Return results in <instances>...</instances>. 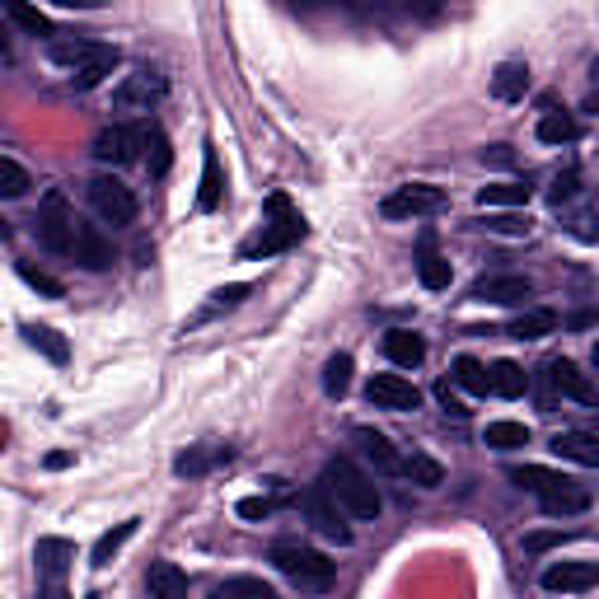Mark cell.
Wrapping results in <instances>:
<instances>
[{
  "instance_id": "484cf974",
  "label": "cell",
  "mask_w": 599,
  "mask_h": 599,
  "mask_svg": "<svg viewBox=\"0 0 599 599\" xmlns=\"http://www.w3.org/2000/svg\"><path fill=\"white\" fill-rule=\"evenodd\" d=\"M211 599H281V595L262 576H230V581H220L211 590Z\"/></svg>"
},
{
  "instance_id": "7402d4cb",
  "label": "cell",
  "mask_w": 599,
  "mask_h": 599,
  "mask_svg": "<svg viewBox=\"0 0 599 599\" xmlns=\"http://www.w3.org/2000/svg\"><path fill=\"white\" fill-rule=\"evenodd\" d=\"M552 450L571 463H586V469H599V436L590 431H558L552 436Z\"/></svg>"
},
{
  "instance_id": "7dc6e473",
  "label": "cell",
  "mask_w": 599,
  "mask_h": 599,
  "mask_svg": "<svg viewBox=\"0 0 599 599\" xmlns=\"http://www.w3.org/2000/svg\"><path fill=\"white\" fill-rule=\"evenodd\" d=\"M516 154H510V146H487L482 150V164H510Z\"/></svg>"
},
{
  "instance_id": "4316f807",
  "label": "cell",
  "mask_w": 599,
  "mask_h": 599,
  "mask_svg": "<svg viewBox=\"0 0 599 599\" xmlns=\"http://www.w3.org/2000/svg\"><path fill=\"white\" fill-rule=\"evenodd\" d=\"M576 137H581V122H576L571 113H562V108H548V113L539 118V141L543 146H571Z\"/></svg>"
},
{
  "instance_id": "74e56055",
  "label": "cell",
  "mask_w": 599,
  "mask_h": 599,
  "mask_svg": "<svg viewBox=\"0 0 599 599\" xmlns=\"http://www.w3.org/2000/svg\"><path fill=\"white\" fill-rule=\"evenodd\" d=\"M351 357L347 351H338V357H328V366H323V393L328 398H347V389H351Z\"/></svg>"
},
{
  "instance_id": "603a6c76",
  "label": "cell",
  "mask_w": 599,
  "mask_h": 599,
  "mask_svg": "<svg viewBox=\"0 0 599 599\" xmlns=\"http://www.w3.org/2000/svg\"><path fill=\"white\" fill-rule=\"evenodd\" d=\"M226 202V173H220V154L216 146H207L202 154V192H197V211H216Z\"/></svg>"
},
{
  "instance_id": "8992f818",
  "label": "cell",
  "mask_w": 599,
  "mask_h": 599,
  "mask_svg": "<svg viewBox=\"0 0 599 599\" xmlns=\"http://www.w3.org/2000/svg\"><path fill=\"white\" fill-rule=\"evenodd\" d=\"M90 207L108 220V226H131V220H137V192L118 183L113 173H99V179H90Z\"/></svg>"
},
{
  "instance_id": "277c9868",
  "label": "cell",
  "mask_w": 599,
  "mask_h": 599,
  "mask_svg": "<svg viewBox=\"0 0 599 599\" xmlns=\"http://www.w3.org/2000/svg\"><path fill=\"white\" fill-rule=\"evenodd\" d=\"M38 243L48 253H71L76 249V226H80V216L71 211V202H66V192L52 188L48 197H42V207H38Z\"/></svg>"
},
{
  "instance_id": "7a4b0ae2",
  "label": "cell",
  "mask_w": 599,
  "mask_h": 599,
  "mask_svg": "<svg viewBox=\"0 0 599 599\" xmlns=\"http://www.w3.org/2000/svg\"><path fill=\"white\" fill-rule=\"evenodd\" d=\"M305 230H309V226H305V216L291 207V197L272 192L268 207H262L258 234L239 243V258H272V253H286V249H296V243L305 239Z\"/></svg>"
},
{
  "instance_id": "1f68e13d",
  "label": "cell",
  "mask_w": 599,
  "mask_h": 599,
  "mask_svg": "<svg viewBox=\"0 0 599 599\" xmlns=\"http://www.w3.org/2000/svg\"><path fill=\"white\" fill-rule=\"evenodd\" d=\"M487 380H492V393H501V398H520L529 389V375L516 361H497L492 370H487Z\"/></svg>"
},
{
  "instance_id": "ee69618b",
  "label": "cell",
  "mask_w": 599,
  "mask_h": 599,
  "mask_svg": "<svg viewBox=\"0 0 599 599\" xmlns=\"http://www.w3.org/2000/svg\"><path fill=\"white\" fill-rule=\"evenodd\" d=\"M436 398H440V408H446V417H455V421H463V417H469V412H463V403H459V398L450 393V385H440V389H436Z\"/></svg>"
},
{
  "instance_id": "30bf717a",
  "label": "cell",
  "mask_w": 599,
  "mask_h": 599,
  "mask_svg": "<svg viewBox=\"0 0 599 599\" xmlns=\"http://www.w3.org/2000/svg\"><path fill=\"white\" fill-rule=\"evenodd\" d=\"M366 398L375 408H385V412H412L421 403L417 385L403 380V375H375V380L366 385Z\"/></svg>"
},
{
  "instance_id": "681fc988",
  "label": "cell",
  "mask_w": 599,
  "mask_h": 599,
  "mask_svg": "<svg viewBox=\"0 0 599 599\" xmlns=\"http://www.w3.org/2000/svg\"><path fill=\"white\" fill-rule=\"evenodd\" d=\"M590 361H595V375H599V342H595V351H590Z\"/></svg>"
},
{
  "instance_id": "d4e9b609",
  "label": "cell",
  "mask_w": 599,
  "mask_h": 599,
  "mask_svg": "<svg viewBox=\"0 0 599 599\" xmlns=\"http://www.w3.org/2000/svg\"><path fill=\"white\" fill-rule=\"evenodd\" d=\"M525 90H529V66L525 61H501L497 76H492V94L516 103V99H525Z\"/></svg>"
},
{
  "instance_id": "bcb514c9",
  "label": "cell",
  "mask_w": 599,
  "mask_h": 599,
  "mask_svg": "<svg viewBox=\"0 0 599 599\" xmlns=\"http://www.w3.org/2000/svg\"><path fill=\"white\" fill-rule=\"evenodd\" d=\"M571 197H576V173H562V179H558V188H552V207L571 202Z\"/></svg>"
},
{
  "instance_id": "52a82bcc",
  "label": "cell",
  "mask_w": 599,
  "mask_h": 599,
  "mask_svg": "<svg viewBox=\"0 0 599 599\" xmlns=\"http://www.w3.org/2000/svg\"><path fill=\"white\" fill-rule=\"evenodd\" d=\"M164 90H169L164 76L154 71V66H141L137 76H127L113 90V108H118V113H150V108L164 99Z\"/></svg>"
},
{
  "instance_id": "836d02e7",
  "label": "cell",
  "mask_w": 599,
  "mask_h": 599,
  "mask_svg": "<svg viewBox=\"0 0 599 599\" xmlns=\"http://www.w3.org/2000/svg\"><path fill=\"white\" fill-rule=\"evenodd\" d=\"M529 183H487L478 188V207H525L529 202Z\"/></svg>"
},
{
  "instance_id": "9a60e30c",
  "label": "cell",
  "mask_w": 599,
  "mask_h": 599,
  "mask_svg": "<svg viewBox=\"0 0 599 599\" xmlns=\"http://www.w3.org/2000/svg\"><path fill=\"white\" fill-rule=\"evenodd\" d=\"M473 300H487V305H525V300H535V281H529V277H478L473 281Z\"/></svg>"
},
{
  "instance_id": "4fadbf2b",
  "label": "cell",
  "mask_w": 599,
  "mask_h": 599,
  "mask_svg": "<svg viewBox=\"0 0 599 599\" xmlns=\"http://www.w3.org/2000/svg\"><path fill=\"white\" fill-rule=\"evenodd\" d=\"M417 277H421V286L427 291H446V286L455 281V268H450V258L436 249V230H421V239H417Z\"/></svg>"
},
{
  "instance_id": "44dd1931",
  "label": "cell",
  "mask_w": 599,
  "mask_h": 599,
  "mask_svg": "<svg viewBox=\"0 0 599 599\" xmlns=\"http://www.w3.org/2000/svg\"><path fill=\"white\" fill-rule=\"evenodd\" d=\"M539 506L548 510V516H581V510H590V492L576 478H567L562 487H552V492L539 497Z\"/></svg>"
},
{
  "instance_id": "e575fe53",
  "label": "cell",
  "mask_w": 599,
  "mask_h": 599,
  "mask_svg": "<svg viewBox=\"0 0 599 599\" xmlns=\"http://www.w3.org/2000/svg\"><path fill=\"white\" fill-rule=\"evenodd\" d=\"M137 525H141V520H122L118 529L99 535V543H94V552H90V562H94V567H108V562H113V558H118V548H122L131 535H137Z\"/></svg>"
},
{
  "instance_id": "d6986e66",
  "label": "cell",
  "mask_w": 599,
  "mask_h": 599,
  "mask_svg": "<svg viewBox=\"0 0 599 599\" xmlns=\"http://www.w3.org/2000/svg\"><path fill=\"white\" fill-rule=\"evenodd\" d=\"M385 357H389L393 366H408V370H412V366L427 361V342H421L412 328H389V332H385Z\"/></svg>"
},
{
  "instance_id": "f6af8a7d",
  "label": "cell",
  "mask_w": 599,
  "mask_h": 599,
  "mask_svg": "<svg viewBox=\"0 0 599 599\" xmlns=\"http://www.w3.org/2000/svg\"><path fill=\"white\" fill-rule=\"evenodd\" d=\"M567 535H562V529H548V535H529L525 539V552H543V548H552V543H562Z\"/></svg>"
},
{
  "instance_id": "8d00e7d4",
  "label": "cell",
  "mask_w": 599,
  "mask_h": 599,
  "mask_svg": "<svg viewBox=\"0 0 599 599\" xmlns=\"http://www.w3.org/2000/svg\"><path fill=\"white\" fill-rule=\"evenodd\" d=\"M403 478H408L412 487H440V478H446V473H440L436 459H427L421 450H408V455H403Z\"/></svg>"
},
{
  "instance_id": "ba28073f",
  "label": "cell",
  "mask_w": 599,
  "mask_h": 599,
  "mask_svg": "<svg viewBox=\"0 0 599 599\" xmlns=\"http://www.w3.org/2000/svg\"><path fill=\"white\" fill-rule=\"evenodd\" d=\"M446 207V192L431 188V183H403V188H393L385 202H380V216L385 220H412V216H431Z\"/></svg>"
},
{
  "instance_id": "8fae6325",
  "label": "cell",
  "mask_w": 599,
  "mask_h": 599,
  "mask_svg": "<svg viewBox=\"0 0 599 599\" xmlns=\"http://www.w3.org/2000/svg\"><path fill=\"white\" fill-rule=\"evenodd\" d=\"M351 440H357L361 455L375 463V473H385V478H403V450H398L385 431H375V427H357V431H351Z\"/></svg>"
},
{
  "instance_id": "f35d334b",
  "label": "cell",
  "mask_w": 599,
  "mask_h": 599,
  "mask_svg": "<svg viewBox=\"0 0 599 599\" xmlns=\"http://www.w3.org/2000/svg\"><path fill=\"white\" fill-rule=\"evenodd\" d=\"M249 296H253V286H249V281H234V286H220V291L211 296V305L202 309V315H197V323H202V319H216V315H226V309L243 305V300H249Z\"/></svg>"
},
{
  "instance_id": "f1b7e54d",
  "label": "cell",
  "mask_w": 599,
  "mask_h": 599,
  "mask_svg": "<svg viewBox=\"0 0 599 599\" xmlns=\"http://www.w3.org/2000/svg\"><path fill=\"white\" fill-rule=\"evenodd\" d=\"M146 169H150V179H164L169 164H173V150H169V137H164V127H154L146 122Z\"/></svg>"
},
{
  "instance_id": "9c48e42d",
  "label": "cell",
  "mask_w": 599,
  "mask_h": 599,
  "mask_svg": "<svg viewBox=\"0 0 599 599\" xmlns=\"http://www.w3.org/2000/svg\"><path fill=\"white\" fill-rule=\"evenodd\" d=\"M146 131L141 127H103L99 137H94V160L99 164H131V160H146Z\"/></svg>"
},
{
  "instance_id": "6da1fadb",
  "label": "cell",
  "mask_w": 599,
  "mask_h": 599,
  "mask_svg": "<svg viewBox=\"0 0 599 599\" xmlns=\"http://www.w3.org/2000/svg\"><path fill=\"white\" fill-rule=\"evenodd\" d=\"M319 482L328 487V497L338 501L351 520H375V516H380V510H385V501H380V487H375V478H370L366 469H357V463H351L347 455L328 459Z\"/></svg>"
},
{
  "instance_id": "3957f363",
  "label": "cell",
  "mask_w": 599,
  "mask_h": 599,
  "mask_svg": "<svg viewBox=\"0 0 599 599\" xmlns=\"http://www.w3.org/2000/svg\"><path fill=\"white\" fill-rule=\"evenodd\" d=\"M272 567L286 576L291 586L309 590V595H319L332 586V576H338V562H328L319 548H309V543H272Z\"/></svg>"
},
{
  "instance_id": "b9f144b4",
  "label": "cell",
  "mask_w": 599,
  "mask_h": 599,
  "mask_svg": "<svg viewBox=\"0 0 599 599\" xmlns=\"http://www.w3.org/2000/svg\"><path fill=\"white\" fill-rule=\"evenodd\" d=\"M482 230H497V234H529V220L525 216H487Z\"/></svg>"
},
{
  "instance_id": "60d3db41",
  "label": "cell",
  "mask_w": 599,
  "mask_h": 599,
  "mask_svg": "<svg viewBox=\"0 0 599 599\" xmlns=\"http://www.w3.org/2000/svg\"><path fill=\"white\" fill-rule=\"evenodd\" d=\"M19 277H24L33 291H42V296H61V281L57 277H48V272H38L33 262H19Z\"/></svg>"
},
{
  "instance_id": "d590c367",
  "label": "cell",
  "mask_w": 599,
  "mask_h": 599,
  "mask_svg": "<svg viewBox=\"0 0 599 599\" xmlns=\"http://www.w3.org/2000/svg\"><path fill=\"white\" fill-rule=\"evenodd\" d=\"M455 385L463 393H492V380H487V366L478 357H455Z\"/></svg>"
},
{
  "instance_id": "c3c4849f",
  "label": "cell",
  "mask_w": 599,
  "mask_h": 599,
  "mask_svg": "<svg viewBox=\"0 0 599 599\" xmlns=\"http://www.w3.org/2000/svg\"><path fill=\"white\" fill-rule=\"evenodd\" d=\"M76 455H66V450H57V455H48V469H66V463H71Z\"/></svg>"
},
{
  "instance_id": "4dcf8cb0",
  "label": "cell",
  "mask_w": 599,
  "mask_h": 599,
  "mask_svg": "<svg viewBox=\"0 0 599 599\" xmlns=\"http://www.w3.org/2000/svg\"><path fill=\"white\" fill-rule=\"evenodd\" d=\"M487 450H525L529 446V427L525 421H492V427L482 431Z\"/></svg>"
},
{
  "instance_id": "ab89813d",
  "label": "cell",
  "mask_w": 599,
  "mask_h": 599,
  "mask_svg": "<svg viewBox=\"0 0 599 599\" xmlns=\"http://www.w3.org/2000/svg\"><path fill=\"white\" fill-rule=\"evenodd\" d=\"M29 192V173L14 154H0V197H24Z\"/></svg>"
},
{
  "instance_id": "e0dca14e",
  "label": "cell",
  "mask_w": 599,
  "mask_h": 599,
  "mask_svg": "<svg viewBox=\"0 0 599 599\" xmlns=\"http://www.w3.org/2000/svg\"><path fill=\"white\" fill-rule=\"evenodd\" d=\"M76 262L80 268H90V272H103V268H113V243L103 239L99 226H90V220H80L76 226Z\"/></svg>"
},
{
  "instance_id": "f546056e",
  "label": "cell",
  "mask_w": 599,
  "mask_h": 599,
  "mask_svg": "<svg viewBox=\"0 0 599 599\" xmlns=\"http://www.w3.org/2000/svg\"><path fill=\"white\" fill-rule=\"evenodd\" d=\"M24 338H29V347L42 351L48 361H57V366L71 361V347H66V338H61L57 328H48V323H29V328H24Z\"/></svg>"
},
{
  "instance_id": "cb8c5ba5",
  "label": "cell",
  "mask_w": 599,
  "mask_h": 599,
  "mask_svg": "<svg viewBox=\"0 0 599 599\" xmlns=\"http://www.w3.org/2000/svg\"><path fill=\"white\" fill-rule=\"evenodd\" d=\"M558 328V315H552V309H525V315H516L510 319V338L516 342H539V338H548V332Z\"/></svg>"
},
{
  "instance_id": "5bb4252c",
  "label": "cell",
  "mask_w": 599,
  "mask_h": 599,
  "mask_svg": "<svg viewBox=\"0 0 599 599\" xmlns=\"http://www.w3.org/2000/svg\"><path fill=\"white\" fill-rule=\"evenodd\" d=\"M539 586L552 590V595H581L590 586H599V562H552Z\"/></svg>"
},
{
  "instance_id": "5b68a950",
  "label": "cell",
  "mask_w": 599,
  "mask_h": 599,
  "mask_svg": "<svg viewBox=\"0 0 599 599\" xmlns=\"http://www.w3.org/2000/svg\"><path fill=\"white\" fill-rule=\"evenodd\" d=\"M300 510H305V520L315 525V535H323L328 543L347 548L351 539H357V535H351V525H347V510L328 497L323 482L319 487H305V492H300Z\"/></svg>"
},
{
  "instance_id": "ffe728a7",
  "label": "cell",
  "mask_w": 599,
  "mask_h": 599,
  "mask_svg": "<svg viewBox=\"0 0 599 599\" xmlns=\"http://www.w3.org/2000/svg\"><path fill=\"white\" fill-rule=\"evenodd\" d=\"M146 595L150 599H188V576L173 562H150L146 571Z\"/></svg>"
},
{
  "instance_id": "ac0fdd59",
  "label": "cell",
  "mask_w": 599,
  "mask_h": 599,
  "mask_svg": "<svg viewBox=\"0 0 599 599\" xmlns=\"http://www.w3.org/2000/svg\"><path fill=\"white\" fill-rule=\"evenodd\" d=\"M118 61H122V52L113 48V42H94V52L71 71V84L76 90H94V84H103L108 76L118 71Z\"/></svg>"
},
{
  "instance_id": "83f0119b",
  "label": "cell",
  "mask_w": 599,
  "mask_h": 599,
  "mask_svg": "<svg viewBox=\"0 0 599 599\" xmlns=\"http://www.w3.org/2000/svg\"><path fill=\"white\" fill-rule=\"evenodd\" d=\"M216 463H230V450L197 446V450H183L179 459H173V473H179V478H202V473L216 469Z\"/></svg>"
},
{
  "instance_id": "7c38bea8",
  "label": "cell",
  "mask_w": 599,
  "mask_h": 599,
  "mask_svg": "<svg viewBox=\"0 0 599 599\" xmlns=\"http://www.w3.org/2000/svg\"><path fill=\"white\" fill-rule=\"evenodd\" d=\"M548 380L552 389H558L562 398H571V403H581V408H595L599 403V385L590 380V375H581V366L576 361H548Z\"/></svg>"
},
{
  "instance_id": "2e32d148",
  "label": "cell",
  "mask_w": 599,
  "mask_h": 599,
  "mask_svg": "<svg viewBox=\"0 0 599 599\" xmlns=\"http://www.w3.org/2000/svg\"><path fill=\"white\" fill-rule=\"evenodd\" d=\"M71 558H76V548L66 543V539H38L33 562H38V576H42V586H48V595H57V590H61Z\"/></svg>"
},
{
  "instance_id": "d6a6232c",
  "label": "cell",
  "mask_w": 599,
  "mask_h": 599,
  "mask_svg": "<svg viewBox=\"0 0 599 599\" xmlns=\"http://www.w3.org/2000/svg\"><path fill=\"white\" fill-rule=\"evenodd\" d=\"M6 14H10L14 24L24 29V33H33V38H52V42H57V29H52V19L42 14V10H33V6H24V0H10V6H6Z\"/></svg>"
},
{
  "instance_id": "7bdbcfd3",
  "label": "cell",
  "mask_w": 599,
  "mask_h": 599,
  "mask_svg": "<svg viewBox=\"0 0 599 599\" xmlns=\"http://www.w3.org/2000/svg\"><path fill=\"white\" fill-rule=\"evenodd\" d=\"M239 516H243V520H268V516H272V501H268V497H243V501H239Z\"/></svg>"
}]
</instances>
